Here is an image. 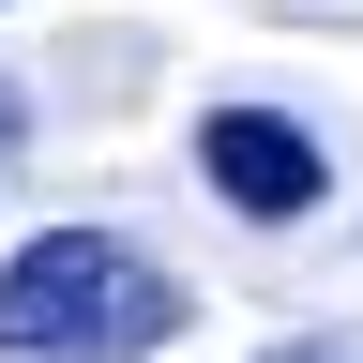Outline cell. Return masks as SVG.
Instances as JSON below:
<instances>
[{"mask_svg":"<svg viewBox=\"0 0 363 363\" xmlns=\"http://www.w3.org/2000/svg\"><path fill=\"white\" fill-rule=\"evenodd\" d=\"M182 333V272L121 227H45L0 257V363H152Z\"/></svg>","mask_w":363,"mask_h":363,"instance_id":"obj_1","label":"cell"},{"mask_svg":"<svg viewBox=\"0 0 363 363\" xmlns=\"http://www.w3.org/2000/svg\"><path fill=\"white\" fill-rule=\"evenodd\" d=\"M197 182H212L242 227H303L318 197H333V167H318V136H303L288 106H212V121H197Z\"/></svg>","mask_w":363,"mask_h":363,"instance_id":"obj_2","label":"cell"},{"mask_svg":"<svg viewBox=\"0 0 363 363\" xmlns=\"http://www.w3.org/2000/svg\"><path fill=\"white\" fill-rule=\"evenodd\" d=\"M272 363H363V333H303V348H272Z\"/></svg>","mask_w":363,"mask_h":363,"instance_id":"obj_3","label":"cell"},{"mask_svg":"<svg viewBox=\"0 0 363 363\" xmlns=\"http://www.w3.org/2000/svg\"><path fill=\"white\" fill-rule=\"evenodd\" d=\"M16 121H30V106H16V76H0V167H16Z\"/></svg>","mask_w":363,"mask_h":363,"instance_id":"obj_4","label":"cell"}]
</instances>
